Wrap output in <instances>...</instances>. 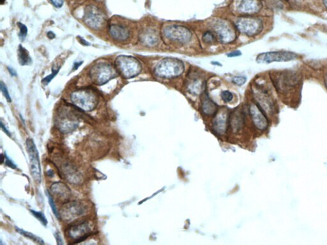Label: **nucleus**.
<instances>
[{"mask_svg":"<svg viewBox=\"0 0 327 245\" xmlns=\"http://www.w3.org/2000/svg\"><path fill=\"white\" fill-rule=\"evenodd\" d=\"M83 62L79 63V64H78V63H76L74 65V70L78 69L79 66H80L81 64H83Z\"/></svg>","mask_w":327,"mask_h":245,"instance_id":"39","label":"nucleus"},{"mask_svg":"<svg viewBox=\"0 0 327 245\" xmlns=\"http://www.w3.org/2000/svg\"><path fill=\"white\" fill-rule=\"evenodd\" d=\"M325 80H326V86H327V74L326 75V76H325Z\"/></svg>","mask_w":327,"mask_h":245,"instance_id":"41","label":"nucleus"},{"mask_svg":"<svg viewBox=\"0 0 327 245\" xmlns=\"http://www.w3.org/2000/svg\"><path fill=\"white\" fill-rule=\"evenodd\" d=\"M16 230H17L19 234L23 235V236L30 239V240L34 241V242L36 243V244H44L43 241L40 238H38V237L35 236V235L30 233V232L24 231L23 229H21L19 228H16Z\"/></svg>","mask_w":327,"mask_h":245,"instance_id":"25","label":"nucleus"},{"mask_svg":"<svg viewBox=\"0 0 327 245\" xmlns=\"http://www.w3.org/2000/svg\"><path fill=\"white\" fill-rule=\"evenodd\" d=\"M18 25H19V28L20 29V38L23 39V38L25 37L26 35H27L28 28L25 25H24V24L22 23H18Z\"/></svg>","mask_w":327,"mask_h":245,"instance_id":"33","label":"nucleus"},{"mask_svg":"<svg viewBox=\"0 0 327 245\" xmlns=\"http://www.w3.org/2000/svg\"><path fill=\"white\" fill-rule=\"evenodd\" d=\"M300 82L299 77L293 72H281L275 77L274 80L275 88L279 92L286 94L295 88Z\"/></svg>","mask_w":327,"mask_h":245,"instance_id":"9","label":"nucleus"},{"mask_svg":"<svg viewBox=\"0 0 327 245\" xmlns=\"http://www.w3.org/2000/svg\"><path fill=\"white\" fill-rule=\"evenodd\" d=\"M117 70L109 63L101 62L91 66L89 76L97 86H103L117 76Z\"/></svg>","mask_w":327,"mask_h":245,"instance_id":"2","label":"nucleus"},{"mask_svg":"<svg viewBox=\"0 0 327 245\" xmlns=\"http://www.w3.org/2000/svg\"><path fill=\"white\" fill-rule=\"evenodd\" d=\"M139 40L144 45L148 46H153L158 42V37L155 32L150 29L142 32L139 35Z\"/></svg>","mask_w":327,"mask_h":245,"instance_id":"20","label":"nucleus"},{"mask_svg":"<svg viewBox=\"0 0 327 245\" xmlns=\"http://www.w3.org/2000/svg\"><path fill=\"white\" fill-rule=\"evenodd\" d=\"M87 211L86 204L82 202L77 200L66 202L61 208L60 216L64 222H73L86 215Z\"/></svg>","mask_w":327,"mask_h":245,"instance_id":"5","label":"nucleus"},{"mask_svg":"<svg viewBox=\"0 0 327 245\" xmlns=\"http://www.w3.org/2000/svg\"><path fill=\"white\" fill-rule=\"evenodd\" d=\"M9 70L10 71V73L12 75V76H16V73L15 71H14L12 68H9Z\"/></svg>","mask_w":327,"mask_h":245,"instance_id":"40","label":"nucleus"},{"mask_svg":"<svg viewBox=\"0 0 327 245\" xmlns=\"http://www.w3.org/2000/svg\"><path fill=\"white\" fill-rule=\"evenodd\" d=\"M221 97H222L223 100L225 102H229L232 100L233 96V94L231 92H229V91H224L221 94Z\"/></svg>","mask_w":327,"mask_h":245,"instance_id":"31","label":"nucleus"},{"mask_svg":"<svg viewBox=\"0 0 327 245\" xmlns=\"http://www.w3.org/2000/svg\"><path fill=\"white\" fill-rule=\"evenodd\" d=\"M30 212H31L32 214H33L34 217H35L36 219L38 220V221L41 222L44 226H47V224H48V221H47L46 216H44V214L42 213V212H36V211L34 210H30Z\"/></svg>","mask_w":327,"mask_h":245,"instance_id":"26","label":"nucleus"},{"mask_svg":"<svg viewBox=\"0 0 327 245\" xmlns=\"http://www.w3.org/2000/svg\"><path fill=\"white\" fill-rule=\"evenodd\" d=\"M91 232L90 223L85 220L70 225L67 229L68 238L71 240L75 241V244L88 238Z\"/></svg>","mask_w":327,"mask_h":245,"instance_id":"10","label":"nucleus"},{"mask_svg":"<svg viewBox=\"0 0 327 245\" xmlns=\"http://www.w3.org/2000/svg\"><path fill=\"white\" fill-rule=\"evenodd\" d=\"M227 123L228 121L226 114L224 113H220L215 119L214 128L217 133L222 134L226 132Z\"/></svg>","mask_w":327,"mask_h":245,"instance_id":"21","label":"nucleus"},{"mask_svg":"<svg viewBox=\"0 0 327 245\" xmlns=\"http://www.w3.org/2000/svg\"><path fill=\"white\" fill-rule=\"evenodd\" d=\"M261 5L259 0H241L238 9L242 13L252 14L258 12Z\"/></svg>","mask_w":327,"mask_h":245,"instance_id":"19","label":"nucleus"},{"mask_svg":"<svg viewBox=\"0 0 327 245\" xmlns=\"http://www.w3.org/2000/svg\"><path fill=\"white\" fill-rule=\"evenodd\" d=\"M0 87H1V90L2 93H3L4 97H5L6 99H7L8 102H11L12 100L11 96H10L9 92H8L6 85L4 84L3 82H1V84H0Z\"/></svg>","mask_w":327,"mask_h":245,"instance_id":"30","label":"nucleus"},{"mask_svg":"<svg viewBox=\"0 0 327 245\" xmlns=\"http://www.w3.org/2000/svg\"><path fill=\"white\" fill-rule=\"evenodd\" d=\"M57 129L64 133L72 132L78 128L79 125L78 119L70 111L63 109L58 113L56 119Z\"/></svg>","mask_w":327,"mask_h":245,"instance_id":"8","label":"nucleus"},{"mask_svg":"<svg viewBox=\"0 0 327 245\" xmlns=\"http://www.w3.org/2000/svg\"><path fill=\"white\" fill-rule=\"evenodd\" d=\"M297 58V54L293 52L273 51L260 54L258 56L257 61L259 64H271L272 62H289Z\"/></svg>","mask_w":327,"mask_h":245,"instance_id":"12","label":"nucleus"},{"mask_svg":"<svg viewBox=\"0 0 327 245\" xmlns=\"http://www.w3.org/2000/svg\"><path fill=\"white\" fill-rule=\"evenodd\" d=\"M26 149L29 156L30 172L34 181L40 183L42 180L41 167L36 147L31 139L26 141Z\"/></svg>","mask_w":327,"mask_h":245,"instance_id":"7","label":"nucleus"},{"mask_svg":"<svg viewBox=\"0 0 327 245\" xmlns=\"http://www.w3.org/2000/svg\"><path fill=\"white\" fill-rule=\"evenodd\" d=\"M115 67L117 72L125 79H131L141 72V64L133 56H119L116 58Z\"/></svg>","mask_w":327,"mask_h":245,"instance_id":"3","label":"nucleus"},{"mask_svg":"<svg viewBox=\"0 0 327 245\" xmlns=\"http://www.w3.org/2000/svg\"><path fill=\"white\" fill-rule=\"evenodd\" d=\"M47 196H48L49 202H50L51 208H52V212H53L54 215L58 219H60V212L57 210L56 207L55 203H54L53 198H52V196L50 195V194L48 192H47Z\"/></svg>","mask_w":327,"mask_h":245,"instance_id":"27","label":"nucleus"},{"mask_svg":"<svg viewBox=\"0 0 327 245\" xmlns=\"http://www.w3.org/2000/svg\"><path fill=\"white\" fill-rule=\"evenodd\" d=\"M250 114L255 126L260 131H265L269 126V121L265 113L258 105H252L250 107Z\"/></svg>","mask_w":327,"mask_h":245,"instance_id":"16","label":"nucleus"},{"mask_svg":"<svg viewBox=\"0 0 327 245\" xmlns=\"http://www.w3.org/2000/svg\"><path fill=\"white\" fill-rule=\"evenodd\" d=\"M185 69L184 63L178 59L164 58L156 66L155 72L162 78H175L183 74Z\"/></svg>","mask_w":327,"mask_h":245,"instance_id":"4","label":"nucleus"},{"mask_svg":"<svg viewBox=\"0 0 327 245\" xmlns=\"http://www.w3.org/2000/svg\"><path fill=\"white\" fill-rule=\"evenodd\" d=\"M247 79L245 77L243 76H237L233 78L232 82L233 83H235V84L238 85V86H241V85L244 84L245 82H246Z\"/></svg>","mask_w":327,"mask_h":245,"instance_id":"32","label":"nucleus"},{"mask_svg":"<svg viewBox=\"0 0 327 245\" xmlns=\"http://www.w3.org/2000/svg\"><path fill=\"white\" fill-rule=\"evenodd\" d=\"M241 55V52L239 50H237V51H234L231 52V53L228 54L229 57H235V56H239Z\"/></svg>","mask_w":327,"mask_h":245,"instance_id":"35","label":"nucleus"},{"mask_svg":"<svg viewBox=\"0 0 327 245\" xmlns=\"http://www.w3.org/2000/svg\"><path fill=\"white\" fill-rule=\"evenodd\" d=\"M164 33L168 39L182 44L188 43L192 38L190 30L183 26H168L164 30Z\"/></svg>","mask_w":327,"mask_h":245,"instance_id":"14","label":"nucleus"},{"mask_svg":"<svg viewBox=\"0 0 327 245\" xmlns=\"http://www.w3.org/2000/svg\"><path fill=\"white\" fill-rule=\"evenodd\" d=\"M48 36L49 38H51V39H52V38L55 37V35H54V34L52 32H49L48 33Z\"/></svg>","mask_w":327,"mask_h":245,"instance_id":"38","label":"nucleus"},{"mask_svg":"<svg viewBox=\"0 0 327 245\" xmlns=\"http://www.w3.org/2000/svg\"><path fill=\"white\" fill-rule=\"evenodd\" d=\"M324 3L325 6H326L327 9V0H324Z\"/></svg>","mask_w":327,"mask_h":245,"instance_id":"42","label":"nucleus"},{"mask_svg":"<svg viewBox=\"0 0 327 245\" xmlns=\"http://www.w3.org/2000/svg\"><path fill=\"white\" fill-rule=\"evenodd\" d=\"M202 39L206 44H212L215 41V36L211 32H207L203 34Z\"/></svg>","mask_w":327,"mask_h":245,"instance_id":"28","label":"nucleus"},{"mask_svg":"<svg viewBox=\"0 0 327 245\" xmlns=\"http://www.w3.org/2000/svg\"><path fill=\"white\" fill-rule=\"evenodd\" d=\"M237 29L241 33L248 36L258 35L263 29L261 20L253 17H245L238 20Z\"/></svg>","mask_w":327,"mask_h":245,"instance_id":"11","label":"nucleus"},{"mask_svg":"<svg viewBox=\"0 0 327 245\" xmlns=\"http://www.w3.org/2000/svg\"><path fill=\"white\" fill-rule=\"evenodd\" d=\"M203 113L207 116H212L216 113L217 110V105L208 96L205 94L203 97L202 102Z\"/></svg>","mask_w":327,"mask_h":245,"instance_id":"23","label":"nucleus"},{"mask_svg":"<svg viewBox=\"0 0 327 245\" xmlns=\"http://www.w3.org/2000/svg\"><path fill=\"white\" fill-rule=\"evenodd\" d=\"M50 1L56 8L62 7L64 4V0H50Z\"/></svg>","mask_w":327,"mask_h":245,"instance_id":"34","label":"nucleus"},{"mask_svg":"<svg viewBox=\"0 0 327 245\" xmlns=\"http://www.w3.org/2000/svg\"><path fill=\"white\" fill-rule=\"evenodd\" d=\"M83 20L85 23L93 30L102 29L106 23V17L100 8L90 5L85 8Z\"/></svg>","mask_w":327,"mask_h":245,"instance_id":"6","label":"nucleus"},{"mask_svg":"<svg viewBox=\"0 0 327 245\" xmlns=\"http://www.w3.org/2000/svg\"><path fill=\"white\" fill-rule=\"evenodd\" d=\"M18 58H19V64L23 66L28 65L32 63V59L30 57L27 50L21 45L19 46V50H18Z\"/></svg>","mask_w":327,"mask_h":245,"instance_id":"24","label":"nucleus"},{"mask_svg":"<svg viewBox=\"0 0 327 245\" xmlns=\"http://www.w3.org/2000/svg\"><path fill=\"white\" fill-rule=\"evenodd\" d=\"M55 236L57 240V244H58V245L64 244V243H63L62 237L60 236V234H59L58 233H56Z\"/></svg>","mask_w":327,"mask_h":245,"instance_id":"36","label":"nucleus"},{"mask_svg":"<svg viewBox=\"0 0 327 245\" xmlns=\"http://www.w3.org/2000/svg\"><path fill=\"white\" fill-rule=\"evenodd\" d=\"M72 104L84 111H91L96 108L99 103V97L93 89L83 88L73 92L70 94Z\"/></svg>","mask_w":327,"mask_h":245,"instance_id":"1","label":"nucleus"},{"mask_svg":"<svg viewBox=\"0 0 327 245\" xmlns=\"http://www.w3.org/2000/svg\"><path fill=\"white\" fill-rule=\"evenodd\" d=\"M61 169H62L63 175L69 183L76 184V185L80 183L82 176L74 164L66 162L63 164Z\"/></svg>","mask_w":327,"mask_h":245,"instance_id":"17","label":"nucleus"},{"mask_svg":"<svg viewBox=\"0 0 327 245\" xmlns=\"http://www.w3.org/2000/svg\"><path fill=\"white\" fill-rule=\"evenodd\" d=\"M109 35L115 41L123 43L128 41L131 36L129 26L120 21H112L108 26Z\"/></svg>","mask_w":327,"mask_h":245,"instance_id":"13","label":"nucleus"},{"mask_svg":"<svg viewBox=\"0 0 327 245\" xmlns=\"http://www.w3.org/2000/svg\"><path fill=\"white\" fill-rule=\"evenodd\" d=\"M229 124L231 125L232 129L235 131H239L243 126V121H244V116L243 113L241 111H237L232 113L230 117Z\"/></svg>","mask_w":327,"mask_h":245,"instance_id":"22","label":"nucleus"},{"mask_svg":"<svg viewBox=\"0 0 327 245\" xmlns=\"http://www.w3.org/2000/svg\"><path fill=\"white\" fill-rule=\"evenodd\" d=\"M60 68H57V69L54 70V68H52V74L50 75V76H47L46 78H44L42 80V82L44 83L45 84H48L49 83L51 82V81L58 74L59 71H60Z\"/></svg>","mask_w":327,"mask_h":245,"instance_id":"29","label":"nucleus"},{"mask_svg":"<svg viewBox=\"0 0 327 245\" xmlns=\"http://www.w3.org/2000/svg\"><path fill=\"white\" fill-rule=\"evenodd\" d=\"M1 129L3 130L6 133V134L7 135H9V137L11 136V133H10L9 131H8L7 129H6V127L5 125H3V122H1Z\"/></svg>","mask_w":327,"mask_h":245,"instance_id":"37","label":"nucleus"},{"mask_svg":"<svg viewBox=\"0 0 327 245\" xmlns=\"http://www.w3.org/2000/svg\"><path fill=\"white\" fill-rule=\"evenodd\" d=\"M215 32L223 43H229L236 38L234 27L228 22L219 21L214 26Z\"/></svg>","mask_w":327,"mask_h":245,"instance_id":"15","label":"nucleus"},{"mask_svg":"<svg viewBox=\"0 0 327 245\" xmlns=\"http://www.w3.org/2000/svg\"><path fill=\"white\" fill-rule=\"evenodd\" d=\"M51 192L57 199L68 202L72 196V192L68 186L62 182H57L51 186Z\"/></svg>","mask_w":327,"mask_h":245,"instance_id":"18","label":"nucleus"}]
</instances>
